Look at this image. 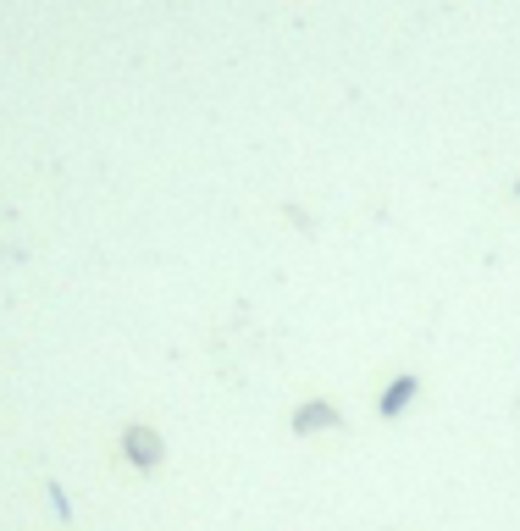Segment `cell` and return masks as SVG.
I'll list each match as a JSON object with an SVG mask.
<instances>
[{"instance_id":"6da1fadb","label":"cell","mask_w":520,"mask_h":531,"mask_svg":"<svg viewBox=\"0 0 520 531\" xmlns=\"http://www.w3.org/2000/svg\"><path fill=\"white\" fill-rule=\"evenodd\" d=\"M122 454H128L139 471H155V465H161V437H155L150 426H128V432H122Z\"/></svg>"},{"instance_id":"7a4b0ae2","label":"cell","mask_w":520,"mask_h":531,"mask_svg":"<svg viewBox=\"0 0 520 531\" xmlns=\"http://www.w3.org/2000/svg\"><path fill=\"white\" fill-rule=\"evenodd\" d=\"M415 393H421V377H415V371H399V377H393L388 388H382L377 410L393 421V415H404V410H410V399H415Z\"/></svg>"},{"instance_id":"3957f363","label":"cell","mask_w":520,"mask_h":531,"mask_svg":"<svg viewBox=\"0 0 520 531\" xmlns=\"http://www.w3.org/2000/svg\"><path fill=\"white\" fill-rule=\"evenodd\" d=\"M343 421V415L338 410H332V404L327 399H310V404H299V410H294V432H327V426H338Z\"/></svg>"},{"instance_id":"277c9868","label":"cell","mask_w":520,"mask_h":531,"mask_svg":"<svg viewBox=\"0 0 520 531\" xmlns=\"http://www.w3.org/2000/svg\"><path fill=\"white\" fill-rule=\"evenodd\" d=\"M515 194H520V183H515Z\"/></svg>"}]
</instances>
